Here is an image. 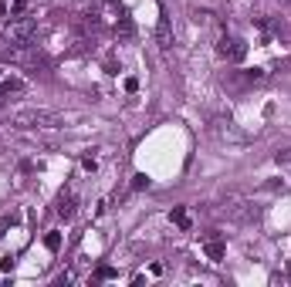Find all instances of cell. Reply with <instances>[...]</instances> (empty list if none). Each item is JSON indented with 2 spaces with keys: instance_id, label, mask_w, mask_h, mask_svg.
I'll return each instance as SVG.
<instances>
[{
  "instance_id": "cell-12",
  "label": "cell",
  "mask_w": 291,
  "mask_h": 287,
  "mask_svg": "<svg viewBox=\"0 0 291 287\" xmlns=\"http://www.w3.org/2000/svg\"><path fill=\"white\" fill-rule=\"evenodd\" d=\"M112 277H115L112 267H98V270H95V281H112Z\"/></svg>"
},
{
  "instance_id": "cell-15",
  "label": "cell",
  "mask_w": 291,
  "mask_h": 287,
  "mask_svg": "<svg viewBox=\"0 0 291 287\" xmlns=\"http://www.w3.org/2000/svg\"><path fill=\"white\" fill-rule=\"evenodd\" d=\"M126 91H129V95L139 91V78H126Z\"/></svg>"
},
{
  "instance_id": "cell-4",
  "label": "cell",
  "mask_w": 291,
  "mask_h": 287,
  "mask_svg": "<svg viewBox=\"0 0 291 287\" xmlns=\"http://www.w3.org/2000/svg\"><path fill=\"white\" fill-rule=\"evenodd\" d=\"M203 253H207V260L220 264V260L227 257V243H223V240H217V236H207V240H203Z\"/></svg>"
},
{
  "instance_id": "cell-2",
  "label": "cell",
  "mask_w": 291,
  "mask_h": 287,
  "mask_svg": "<svg viewBox=\"0 0 291 287\" xmlns=\"http://www.w3.org/2000/svg\"><path fill=\"white\" fill-rule=\"evenodd\" d=\"M37 34V20L34 17H14L7 24V41L10 44H31Z\"/></svg>"
},
{
  "instance_id": "cell-11",
  "label": "cell",
  "mask_w": 291,
  "mask_h": 287,
  "mask_svg": "<svg viewBox=\"0 0 291 287\" xmlns=\"http://www.w3.org/2000/svg\"><path fill=\"white\" fill-rule=\"evenodd\" d=\"M95 166H98V159H95V155L88 152V155L81 159V169H85V172H95Z\"/></svg>"
},
{
  "instance_id": "cell-14",
  "label": "cell",
  "mask_w": 291,
  "mask_h": 287,
  "mask_svg": "<svg viewBox=\"0 0 291 287\" xmlns=\"http://www.w3.org/2000/svg\"><path fill=\"white\" fill-rule=\"evenodd\" d=\"M274 159H278V166H285V162H291V149H281V152H278Z\"/></svg>"
},
{
  "instance_id": "cell-17",
  "label": "cell",
  "mask_w": 291,
  "mask_h": 287,
  "mask_svg": "<svg viewBox=\"0 0 291 287\" xmlns=\"http://www.w3.org/2000/svg\"><path fill=\"white\" fill-rule=\"evenodd\" d=\"M288 277H291V260H288Z\"/></svg>"
},
{
  "instance_id": "cell-16",
  "label": "cell",
  "mask_w": 291,
  "mask_h": 287,
  "mask_svg": "<svg viewBox=\"0 0 291 287\" xmlns=\"http://www.w3.org/2000/svg\"><path fill=\"white\" fill-rule=\"evenodd\" d=\"M7 14H10V7H7V3L0 0V20H7Z\"/></svg>"
},
{
  "instance_id": "cell-3",
  "label": "cell",
  "mask_w": 291,
  "mask_h": 287,
  "mask_svg": "<svg viewBox=\"0 0 291 287\" xmlns=\"http://www.w3.org/2000/svg\"><path fill=\"white\" fill-rule=\"evenodd\" d=\"M220 58H227V61H234V65H240L244 58H247V44L244 41H237V37H223L217 48Z\"/></svg>"
},
{
  "instance_id": "cell-1",
  "label": "cell",
  "mask_w": 291,
  "mask_h": 287,
  "mask_svg": "<svg viewBox=\"0 0 291 287\" xmlns=\"http://www.w3.org/2000/svg\"><path fill=\"white\" fill-rule=\"evenodd\" d=\"M58 122L61 118L48 108H24V112L14 115V125H20V129H55Z\"/></svg>"
},
{
  "instance_id": "cell-5",
  "label": "cell",
  "mask_w": 291,
  "mask_h": 287,
  "mask_svg": "<svg viewBox=\"0 0 291 287\" xmlns=\"http://www.w3.org/2000/svg\"><path fill=\"white\" fill-rule=\"evenodd\" d=\"M156 37H159V48H169V44H173V34H169V17H166V14L159 17V27H156Z\"/></svg>"
},
{
  "instance_id": "cell-10",
  "label": "cell",
  "mask_w": 291,
  "mask_h": 287,
  "mask_svg": "<svg viewBox=\"0 0 291 287\" xmlns=\"http://www.w3.org/2000/svg\"><path fill=\"white\" fill-rule=\"evenodd\" d=\"M27 7H31L27 0H10V17H24V14H27Z\"/></svg>"
},
{
  "instance_id": "cell-18",
  "label": "cell",
  "mask_w": 291,
  "mask_h": 287,
  "mask_svg": "<svg viewBox=\"0 0 291 287\" xmlns=\"http://www.w3.org/2000/svg\"><path fill=\"white\" fill-rule=\"evenodd\" d=\"M0 78H3V68H0Z\"/></svg>"
},
{
  "instance_id": "cell-8",
  "label": "cell",
  "mask_w": 291,
  "mask_h": 287,
  "mask_svg": "<svg viewBox=\"0 0 291 287\" xmlns=\"http://www.w3.org/2000/svg\"><path fill=\"white\" fill-rule=\"evenodd\" d=\"M44 247H48L51 253H58V250H61V233H58V230H51V233L44 236Z\"/></svg>"
},
{
  "instance_id": "cell-6",
  "label": "cell",
  "mask_w": 291,
  "mask_h": 287,
  "mask_svg": "<svg viewBox=\"0 0 291 287\" xmlns=\"http://www.w3.org/2000/svg\"><path fill=\"white\" fill-rule=\"evenodd\" d=\"M74 213H78V203H74V196H61V200H58V216H61V219H72Z\"/></svg>"
},
{
  "instance_id": "cell-9",
  "label": "cell",
  "mask_w": 291,
  "mask_h": 287,
  "mask_svg": "<svg viewBox=\"0 0 291 287\" xmlns=\"http://www.w3.org/2000/svg\"><path fill=\"white\" fill-rule=\"evenodd\" d=\"M20 88H24L20 78H7V81L0 84V95H14V91H20Z\"/></svg>"
},
{
  "instance_id": "cell-7",
  "label": "cell",
  "mask_w": 291,
  "mask_h": 287,
  "mask_svg": "<svg viewBox=\"0 0 291 287\" xmlns=\"http://www.w3.org/2000/svg\"><path fill=\"white\" fill-rule=\"evenodd\" d=\"M169 219L180 226V230H190V213L183 210V206H173V213H169Z\"/></svg>"
},
{
  "instance_id": "cell-13",
  "label": "cell",
  "mask_w": 291,
  "mask_h": 287,
  "mask_svg": "<svg viewBox=\"0 0 291 287\" xmlns=\"http://www.w3.org/2000/svg\"><path fill=\"white\" fill-rule=\"evenodd\" d=\"M146 186H149L146 172H136V176H132V189H146Z\"/></svg>"
}]
</instances>
